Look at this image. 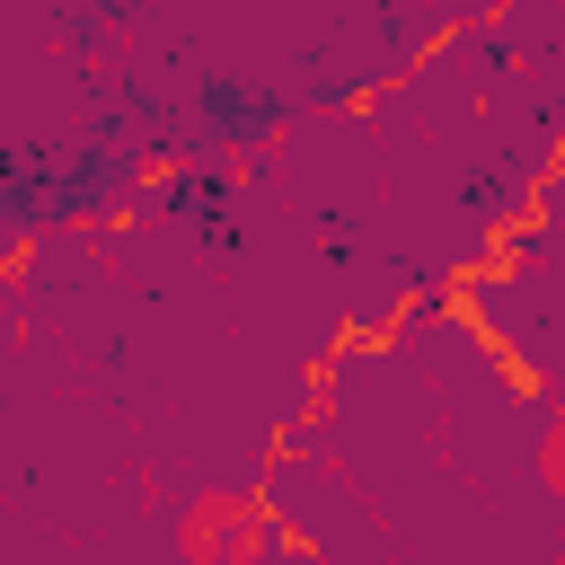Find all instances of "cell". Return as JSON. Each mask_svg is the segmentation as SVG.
Returning a JSON list of instances; mask_svg holds the SVG:
<instances>
[{
    "instance_id": "6da1fadb",
    "label": "cell",
    "mask_w": 565,
    "mask_h": 565,
    "mask_svg": "<svg viewBox=\"0 0 565 565\" xmlns=\"http://www.w3.org/2000/svg\"><path fill=\"white\" fill-rule=\"evenodd\" d=\"M177 539H185V556H194V565H247V556H256V539H265V521H256L238 494H203V503L177 521Z\"/></svg>"
},
{
    "instance_id": "7a4b0ae2",
    "label": "cell",
    "mask_w": 565,
    "mask_h": 565,
    "mask_svg": "<svg viewBox=\"0 0 565 565\" xmlns=\"http://www.w3.org/2000/svg\"><path fill=\"white\" fill-rule=\"evenodd\" d=\"M539 477H547V494H565V415L539 433Z\"/></svg>"
}]
</instances>
